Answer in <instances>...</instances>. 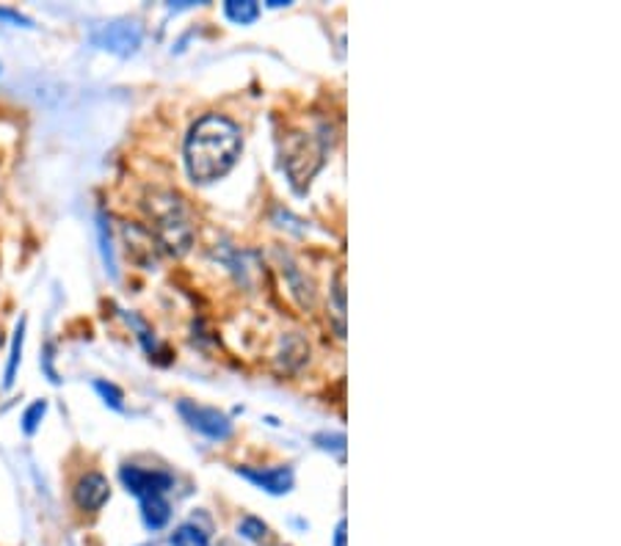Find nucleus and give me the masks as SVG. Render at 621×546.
Instances as JSON below:
<instances>
[{
	"label": "nucleus",
	"instance_id": "5",
	"mask_svg": "<svg viewBox=\"0 0 621 546\" xmlns=\"http://www.w3.org/2000/svg\"><path fill=\"white\" fill-rule=\"evenodd\" d=\"M92 42L97 47H103V50L117 53V56H130V53L139 50L141 28H139V23L99 25V28L92 34Z\"/></svg>",
	"mask_w": 621,
	"mask_h": 546
},
{
	"label": "nucleus",
	"instance_id": "12",
	"mask_svg": "<svg viewBox=\"0 0 621 546\" xmlns=\"http://www.w3.org/2000/svg\"><path fill=\"white\" fill-rule=\"evenodd\" d=\"M331 299L337 304V332L340 337L345 334V274L343 270H337L335 274V282H331Z\"/></svg>",
	"mask_w": 621,
	"mask_h": 546
},
{
	"label": "nucleus",
	"instance_id": "2",
	"mask_svg": "<svg viewBox=\"0 0 621 546\" xmlns=\"http://www.w3.org/2000/svg\"><path fill=\"white\" fill-rule=\"evenodd\" d=\"M144 208L161 246L175 257L188 254V248L194 246V221L186 201L172 190H152L147 194Z\"/></svg>",
	"mask_w": 621,
	"mask_h": 546
},
{
	"label": "nucleus",
	"instance_id": "3",
	"mask_svg": "<svg viewBox=\"0 0 621 546\" xmlns=\"http://www.w3.org/2000/svg\"><path fill=\"white\" fill-rule=\"evenodd\" d=\"M324 163V147L309 132H293L285 141V172L298 190L315 177Z\"/></svg>",
	"mask_w": 621,
	"mask_h": 546
},
{
	"label": "nucleus",
	"instance_id": "10",
	"mask_svg": "<svg viewBox=\"0 0 621 546\" xmlns=\"http://www.w3.org/2000/svg\"><path fill=\"white\" fill-rule=\"evenodd\" d=\"M23 342H25V317H20L17 328H14V339H12V351H9V364L7 373H3V386L14 384V375H17L20 362H23Z\"/></svg>",
	"mask_w": 621,
	"mask_h": 546
},
{
	"label": "nucleus",
	"instance_id": "18",
	"mask_svg": "<svg viewBox=\"0 0 621 546\" xmlns=\"http://www.w3.org/2000/svg\"><path fill=\"white\" fill-rule=\"evenodd\" d=\"M0 20H9V23H14V25H25V28L31 25L28 18H23L20 12H12V9H0Z\"/></svg>",
	"mask_w": 621,
	"mask_h": 546
},
{
	"label": "nucleus",
	"instance_id": "4",
	"mask_svg": "<svg viewBox=\"0 0 621 546\" xmlns=\"http://www.w3.org/2000/svg\"><path fill=\"white\" fill-rule=\"evenodd\" d=\"M119 477H122L125 489H128L130 495L139 497V500H147V497H163L172 486H175V477L168 475V472L141 469V466H122Z\"/></svg>",
	"mask_w": 621,
	"mask_h": 546
},
{
	"label": "nucleus",
	"instance_id": "15",
	"mask_svg": "<svg viewBox=\"0 0 621 546\" xmlns=\"http://www.w3.org/2000/svg\"><path fill=\"white\" fill-rule=\"evenodd\" d=\"M241 535L244 538H249V541H266L268 538V524L266 522H260V519H255V516H246L244 522H241Z\"/></svg>",
	"mask_w": 621,
	"mask_h": 546
},
{
	"label": "nucleus",
	"instance_id": "13",
	"mask_svg": "<svg viewBox=\"0 0 621 546\" xmlns=\"http://www.w3.org/2000/svg\"><path fill=\"white\" fill-rule=\"evenodd\" d=\"M172 546H208V533H202L194 524H183L172 535Z\"/></svg>",
	"mask_w": 621,
	"mask_h": 546
},
{
	"label": "nucleus",
	"instance_id": "8",
	"mask_svg": "<svg viewBox=\"0 0 621 546\" xmlns=\"http://www.w3.org/2000/svg\"><path fill=\"white\" fill-rule=\"evenodd\" d=\"M241 477H246L249 484H255L257 489L268 491V495H288L293 489V472L288 466H273V469H249V466H241Z\"/></svg>",
	"mask_w": 621,
	"mask_h": 546
},
{
	"label": "nucleus",
	"instance_id": "7",
	"mask_svg": "<svg viewBox=\"0 0 621 546\" xmlns=\"http://www.w3.org/2000/svg\"><path fill=\"white\" fill-rule=\"evenodd\" d=\"M108 500H110V486L99 472H89V475H83L81 480H78L75 502L81 511L97 513Z\"/></svg>",
	"mask_w": 621,
	"mask_h": 546
},
{
	"label": "nucleus",
	"instance_id": "11",
	"mask_svg": "<svg viewBox=\"0 0 621 546\" xmlns=\"http://www.w3.org/2000/svg\"><path fill=\"white\" fill-rule=\"evenodd\" d=\"M257 14H260V7L255 0H230L227 3V18L238 25L255 23Z\"/></svg>",
	"mask_w": 621,
	"mask_h": 546
},
{
	"label": "nucleus",
	"instance_id": "14",
	"mask_svg": "<svg viewBox=\"0 0 621 546\" xmlns=\"http://www.w3.org/2000/svg\"><path fill=\"white\" fill-rule=\"evenodd\" d=\"M94 390L99 392V397H103L110 408H117L119 411V408L125 406V395L117 384H108V381H94Z\"/></svg>",
	"mask_w": 621,
	"mask_h": 546
},
{
	"label": "nucleus",
	"instance_id": "19",
	"mask_svg": "<svg viewBox=\"0 0 621 546\" xmlns=\"http://www.w3.org/2000/svg\"><path fill=\"white\" fill-rule=\"evenodd\" d=\"M335 546H345V522L337 524V530H335Z\"/></svg>",
	"mask_w": 621,
	"mask_h": 546
},
{
	"label": "nucleus",
	"instance_id": "17",
	"mask_svg": "<svg viewBox=\"0 0 621 546\" xmlns=\"http://www.w3.org/2000/svg\"><path fill=\"white\" fill-rule=\"evenodd\" d=\"M315 442L324 450H337V453H343L345 450V437H340V433H337V437H315Z\"/></svg>",
	"mask_w": 621,
	"mask_h": 546
},
{
	"label": "nucleus",
	"instance_id": "6",
	"mask_svg": "<svg viewBox=\"0 0 621 546\" xmlns=\"http://www.w3.org/2000/svg\"><path fill=\"white\" fill-rule=\"evenodd\" d=\"M180 415L186 417V422L191 428H197L199 433H204L208 439H227L233 433V422L227 415H221L219 408H204L197 403H180Z\"/></svg>",
	"mask_w": 621,
	"mask_h": 546
},
{
	"label": "nucleus",
	"instance_id": "16",
	"mask_svg": "<svg viewBox=\"0 0 621 546\" xmlns=\"http://www.w3.org/2000/svg\"><path fill=\"white\" fill-rule=\"evenodd\" d=\"M45 411H47V403L45 400L31 403V406L25 408V415H23V431L25 433H34L36 428H39V422H42V417H45Z\"/></svg>",
	"mask_w": 621,
	"mask_h": 546
},
{
	"label": "nucleus",
	"instance_id": "9",
	"mask_svg": "<svg viewBox=\"0 0 621 546\" xmlns=\"http://www.w3.org/2000/svg\"><path fill=\"white\" fill-rule=\"evenodd\" d=\"M141 516H144V524L150 530H161L168 524V516H172V508L163 497H147L141 500Z\"/></svg>",
	"mask_w": 621,
	"mask_h": 546
},
{
	"label": "nucleus",
	"instance_id": "1",
	"mask_svg": "<svg viewBox=\"0 0 621 546\" xmlns=\"http://www.w3.org/2000/svg\"><path fill=\"white\" fill-rule=\"evenodd\" d=\"M241 158V130L224 116H204L186 141L188 172L197 183H215Z\"/></svg>",
	"mask_w": 621,
	"mask_h": 546
}]
</instances>
